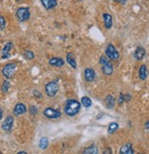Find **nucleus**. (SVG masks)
I'll return each instance as SVG.
<instances>
[{
    "label": "nucleus",
    "mask_w": 149,
    "mask_h": 154,
    "mask_svg": "<svg viewBox=\"0 0 149 154\" xmlns=\"http://www.w3.org/2000/svg\"><path fill=\"white\" fill-rule=\"evenodd\" d=\"M100 66H101L102 73L105 76H111L113 73V66H112V62L110 61V59H108L107 61H105Z\"/></svg>",
    "instance_id": "obj_8"
},
{
    "label": "nucleus",
    "mask_w": 149,
    "mask_h": 154,
    "mask_svg": "<svg viewBox=\"0 0 149 154\" xmlns=\"http://www.w3.org/2000/svg\"><path fill=\"white\" fill-rule=\"evenodd\" d=\"M16 69H17V64L16 63H7L2 68V75L7 79H10L13 77V75H14Z\"/></svg>",
    "instance_id": "obj_4"
},
{
    "label": "nucleus",
    "mask_w": 149,
    "mask_h": 154,
    "mask_svg": "<svg viewBox=\"0 0 149 154\" xmlns=\"http://www.w3.org/2000/svg\"><path fill=\"white\" fill-rule=\"evenodd\" d=\"M29 111H30V114L31 115V116H36L37 114H38V108L36 107V106H34V105H31V107H30V109H29Z\"/></svg>",
    "instance_id": "obj_27"
},
{
    "label": "nucleus",
    "mask_w": 149,
    "mask_h": 154,
    "mask_svg": "<svg viewBox=\"0 0 149 154\" xmlns=\"http://www.w3.org/2000/svg\"><path fill=\"white\" fill-rule=\"evenodd\" d=\"M27 153H28V152L25 151V150H20V151L18 152V154H27Z\"/></svg>",
    "instance_id": "obj_34"
},
{
    "label": "nucleus",
    "mask_w": 149,
    "mask_h": 154,
    "mask_svg": "<svg viewBox=\"0 0 149 154\" xmlns=\"http://www.w3.org/2000/svg\"><path fill=\"white\" fill-rule=\"evenodd\" d=\"M131 99H132V96L129 93L124 94V100H125V102H130Z\"/></svg>",
    "instance_id": "obj_31"
},
{
    "label": "nucleus",
    "mask_w": 149,
    "mask_h": 154,
    "mask_svg": "<svg viewBox=\"0 0 149 154\" xmlns=\"http://www.w3.org/2000/svg\"><path fill=\"white\" fill-rule=\"evenodd\" d=\"M48 145H49V140H48V137H43L42 138L40 139V141H39V148L40 149H46L48 148Z\"/></svg>",
    "instance_id": "obj_22"
},
{
    "label": "nucleus",
    "mask_w": 149,
    "mask_h": 154,
    "mask_svg": "<svg viewBox=\"0 0 149 154\" xmlns=\"http://www.w3.org/2000/svg\"><path fill=\"white\" fill-rule=\"evenodd\" d=\"M124 102H125V100H124V94L120 93L119 98H118V103H119L120 105H121V104H123Z\"/></svg>",
    "instance_id": "obj_28"
},
{
    "label": "nucleus",
    "mask_w": 149,
    "mask_h": 154,
    "mask_svg": "<svg viewBox=\"0 0 149 154\" xmlns=\"http://www.w3.org/2000/svg\"><path fill=\"white\" fill-rule=\"evenodd\" d=\"M6 25H7L6 19L1 15V14H0V30L4 31L6 29Z\"/></svg>",
    "instance_id": "obj_26"
},
{
    "label": "nucleus",
    "mask_w": 149,
    "mask_h": 154,
    "mask_svg": "<svg viewBox=\"0 0 149 154\" xmlns=\"http://www.w3.org/2000/svg\"><path fill=\"white\" fill-rule=\"evenodd\" d=\"M66 62L71 67L73 68H76V57L75 54L73 53H68L66 54Z\"/></svg>",
    "instance_id": "obj_17"
},
{
    "label": "nucleus",
    "mask_w": 149,
    "mask_h": 154,
    "mask_svg": "<svg viewBox=\"0 0 149 154\" xmlns=\"http://www.w3.org/2000/svg\"><path fill=\"white\" fill-rule=\"evenodd\" d=\"M81 110V103L75 99H67L64 105V114L69 116L74 117L76 116Z\"/></svg>",
    "instance_id": "obj_1"
},
{
    "label": "nucleus",
    "mask_w": 149,
    "mask_h": 154,
    "mask_svg": "<svg viewBox=\"0 0 149 154\" xmlns=\"http://www.w3.org/2000/svg\"><path fill=\"white\" fill-rule=\"evenodd\" d=\"M33 95H34L36 98H39V99H40V98H43V94L40 93L39 91H37V90H34V91H33Z\"/></svg>",
    "instance_id": "obj_29"
},
{
    "label": "nucleus",
    "mask_w": 149,
    "mask_h": 154,
    "mask_svg": "<svg viewBox=\"0 0 149 154\" xmlns=\"http://www.w3.org/2000/svg\"><path fill=\"white\" fill-rule=\"evenodd\" d=\"M40 1L46 10H50L57 7V0H40Z\"/></svg>",
    "instance_id": "obj_15"
},
{
    "label": "nucleus",
    "mask_w": 149,
    "mask_h": 154,
    "mask_svg": "<svg viewBox=\"0 0 149 154\" xmlns=\"http://www.w3.org/2000/svg\"><path fill=\"white\" fill-rule=\"evenodd\" d=\"M16 2H20V1H22V0H15Z\"/></svg>",
    "instance_id": "obj_36"
},
{
    "label": "nucleus",
    "mask_w": 149,
    "mask_h": 154,
    "mask_svg": "<svg viewBox=\"0 0 149 154\" xmlns=\"http://www.w3.org/2000/svg\"><path fill=\"white\" fill-rule=\"evenodd\" d=\"M13 124H14V117L12 116H7L1 125V128L5 132H9L13 128Z\"/></svg>",
    "instance_id": "obj_7"
},
{
    "label": "nucleus",
    "mask_w": 149,
    "mask_h": 154,
    "mask_svg": "<svg viewBox=\"0 0 149 154\" xmlns=\"http://www.w3.org/2000/svg\"><path fill=\"white\" fill-rule=\"evenodd\" d=\"M102 153H104V154H106V153L111 154V153H112V149H107L103 150V152H102Z\"/></svg>",
    "instance_id": "obj_32"
},
{
    "label": "nucleus",
    "mask_w": 149,
    "mask_h": 154,
    "mask_svg": "<svg viewBox=\"0 0 149 154\" xmlns=\"http://www.w3.org/2000/svg\"><path fill=\"white\" fill-rule=\"evenodd\" d=\"M43 116L46 118L49 119H58L59 117H61L62 113L59 110H55L52 107H47L43 110Z\"/></svg>",
    "instance_id": "obj_6"
},
{
    "label": "nucleus",
    "mask_w": 149,
    "mask_h": 154,
    "mask_svg": "<svg viewBox=\"0 0 149 154\" xmlns=\"http://www.w3.org/2000/svg\"><path fill=\"white\" fill-rule=\"evenodd\" d=\"M105 55L110 60H118L120 58V53L118 52L116 47L112 44H110L107 46L105 51Z\"/></svg>",
    "instance_id": "obj_5"
},
{
    "label": "nucleus",
    "mask_w": 149,
    "mask_h": 154,
    "mask_svg": "<svg viewBox=\"0 0 149 154\" xmlns=\"http://www.w3.org/2000/svg\"><path fill=\"white\" fill-rule=\"evenodd\" d=\"M27 112V107L24 103H19L14 106V109H13V114L16 116H21L23 114H25Z\"/></svg>",
    "instance_id": "obj_12"
},
{
    "label": "nucleus",
    "mask_w": 149,
    "mask_h": 154,
    "mask_svg": "<svg viewBox=\"0 0 149 154\" xmlns=\"http://www.w3.org/2000/svg\"><path fill=\"white\" fill-rule=\"evenodd\" d=\"M78 1H82V0H78Z\"/></svg>",
    "instance_id": "obj_37"
},
{
    "label": "nucleus",
    "mask_w": 149,
    "mask_h": 154,
    "mask_svg": "<svg viewBox=\"0 0 149 154\" xmlns=\"http://www.w3.org/2000/svg\"><path fill=\"white\" fill-rule=\"evenodd\" d=\"M112 1H115V2H117V3H119V4H121V5H123V6H124V5H126V0H112Z\"/></svg>",
    "instance_id": "obj_30"
},
{
    "label": "nucleus",
    "mask_w": 149,
    "mask_h": 154,
    "mask_svg": "<svg viewBox=\"0 0 149 154\" xmlns=\"http://www.w3.org/2000/svg\"><path fill=\"white\" fill-rule=\"evenodd\" d=\"M103 18V22H104V26L107 30H110L111 28L112 27L113 24V20H112V16L109 13H103L102 15Z\"/></svg>",
    "instance_id": "obj_13"
},
{
    "label": "nucleus",
    "mask_w": 149,
    "mask_h": 154,
    "mask_svg": "<svg viewBox=\"0 0 149 154\" xmlns=\"http://www.w3.org/2000/svg\"><path fill=\"white\" fill-rule=\"evenodd\" d=\"M23 57L27 59V60H32L34 59L35 55H34V53L30 51V50H26L23 54Z\"/></svg>",
    "instance_id": "obj_25"
},
{
    "label": "nucleus",
    "mask_w": 149,
    "mask_h": 154,
    "mask_svg": "<svg viewBox=\"0 0 149 154\" xmlns=\"http://www.w3.org/2000/svg\"><path fill=\"white\" fill-rule=\"evenodd\" d=\"M84 78L85 80L88 82H92L96 79V72L93 68L91 67H87L84 70Z\"/></svg>",
    "instance_id": "obj_9"
},
{
    "label": "nucleus",
    "mask_w": 149,
    "mask_h": 154,
    "mask_svg": "<svg viewBox=\"0 0 149 154\" xmlns=\"http://www.w3.org/2000/svg\"><path fill=\"white\" fill-rule=\"evenodd\" d=\"M80 103L86 108H90L92 106V104H93L91 99L88 96H83L82 98H81V103Z\"/></svg>",
    "instance_id": "obj_21"
},
{
    "label": "nucleus",
    "mask_w": 149,
    "mask_h": 154,
    "mask_svg": "<svg viewBox=\"0 0 149 154\" xmlns=\"http://www.w3.org/2000/svg\"><path fill=\"white\" fill-rule=\"evenodd\" d=\"M12 48H13V44L11 42H7L2 49V53H1L2 59H7L10 57V51L12 50Z\"/></svg>",
    "instance_id": "obj_11"
},
{
    "label": "nucleus",
    "mask_w": 149,
    "mask_h": 154,
    "mask_svg": "<svg viewBox=\"0 0 149 154\" xmlns=\"http://www.w3.org/2000/svg\"><path fill=\"white\" fill-rule=\"evenodd\" d=\"M146 54V51L143 46H138L135 49L134 53H133V57L136 61H141L145 58Z\"/></svg>",
    "instance_id": "obj_10"
},
{
    "label": "nucleus",
    "mask_w": 149,
    "mask_h": 154,
    "mask_svg": "<svg viewBox=\"0 0 149 154\" xmlns=\"http://www.w3.org/2000/svg\"><path fill=\"white\" fill-rule=\"evenodd\" d=\"M84 154H97L99 153V149L97 148V146H95L94 144L89 146L88 148L85 149L83 151Z\"/></svg>",
    "instance_id": "obj_23"
},
{
    "label": "nucleus",
    "mask_w": 149,
    "mask_h": 154,
    "mask_svg": "<svg viewBox=\"0 0 149 154\" xmlns=\"http://www.w3.org/2000/svg\"><path fill=\"white\" fill-rule=\"evenodd\" d=\"M120 153L121 154H133L134 150L133 149L132 143H126L123 145V147L120 149Z\"/></svg>",
    "instance_id": "obj_16"
},
{
    "label": "nucleus",
    "mask_w": 149,
    "mask_h": 154,
    "mask_svg": "<svg viewBox=\"0 0 149 154\" xmlns=\"http://www.w3.org/2000/svg\"><path fill=\"white\" fill-rule=\"evenodd\" d=\"M10 86H11V84L10 82L7 79V80H4L3 83H2V86H1V91L2 92L4 93H7L9 89H10Z\"/></svg>",
    "instance_id": "obj_24"
},
{
    "label": "nucleus",
    "mask_w": 149,
    "mask_h": 154,
    "mask_svg": "<svg viewBox=\"0 0 149 154\" xmlns=\"http://www.w3.org/2000/svg\"><path fill=\"white\" fill-rule=\"evenodd\" d=\"M118 129H119V124L117 122H111L109 125V128H108V133L110 135H112L115 132H117Z\"/></svg>",
    "instance_id": "obj_20"
},
{
    "label": "nucleus",
    "mask_w": 149,
    "mask_h": 154,
    "mask_svg": "<svg viewBox=\"0 0 149 154\" xmlns=\"http://www.w3.org/2000/svg\"><path fill=\"white\" fill-rule=\"evenodd\" d=\"M148 125H149V123L146 122V123H145V130H146V131H148V129H149V128H148Z\"/></svg>",
    "instance_id": "obj_35"
},
{
    "label": "nucleus",
    "mask_w": 149,
    "mask_h": 154,
    "mask_svg": "<svg viewBox=\"0 0 149 154\" xmlns=\"http://www.w3.org/2000/svg\"><path fill=\"white\" fill-rule=\"evenodd\" d=\"M48 64L52 66H55V67H62L64 66V60L59 57H52Z\"/></svg>",
    "instance_id": "obj_14"
},
{
    "label": "nucleus",
    "mask_w": 149,
    "mask_h": 154,
    "mask_svg": "<svg viewBox=\"0 0 149 154\" xmlns=\"http://www.w3.org/2000/svg\"><path fill=\"white\" fill-rule=\"evenodd\" d=\"M2 118H3V110L1 107H0V121L2 120Z\"/></svg>",
    "instance_id": "obj_33"
},
{
    "label": "nucleus",
    "mask_w": 149,
    "mask_h": 154,
    "mask_svg": "<svg viewBox=\"0 0 149 154\" xmlns=\"http://www.w3.org/2000/svg\"><path fill=\"white\" fill-rule=\"evenodd\" d=\"M16 17L19 22H24L30 20L31 18V9L28 7H20L16 11Z\"/></svg>",
    "instance_id": "obj_2"
},
{
    "label": "nucleus",
    "mask_w": 149,
    "mask_h": 154,
    "mask_svg": "<svg viewBox=\"0 0 149 154\" xmlns=\"http://www.w3.org/2000/svg\"><path fill=\"white\" fill-rule=\"evenodd\" d=\"M138 75H139V79H140L141 80H143V81L145 80V79H147V67H146L145 65H142V66H140Z\"/></svg>",
    "instance_id": "obj_19"
},
{
    "label": "nucleus",
    "mask_w": 149,
    "mask_h": 154,
    "mask_svg": "<svg viewBox=\"0 0 149 154\" xmlns=\"http://www.w3.org/2000/svg\"><path fill=\"white\" fill-rule=\"evenodd\" d=\"M44 90L48 97H55L59 91V84L56 81H50L45 84Z\"/></svg>",
    "instance_id": "obj_3"
},
{
    "label": "nucleus",
    "mask_w": 149,
    "mask_h": 154,
    "mask_svg": "<svg viewBox=\"0 0 149 154\" xmlns=\"http://www.w3.org/2000/svg\"><path fill=\"white\" fill-rule=\"evenodd\" d=\"M105 102H106V105L109 109H113L115 104H116V100L115 98L112 96V95H108L105 99Z\"/></svg>",
    "instance_id": "obj_18"
}]
</instances>
